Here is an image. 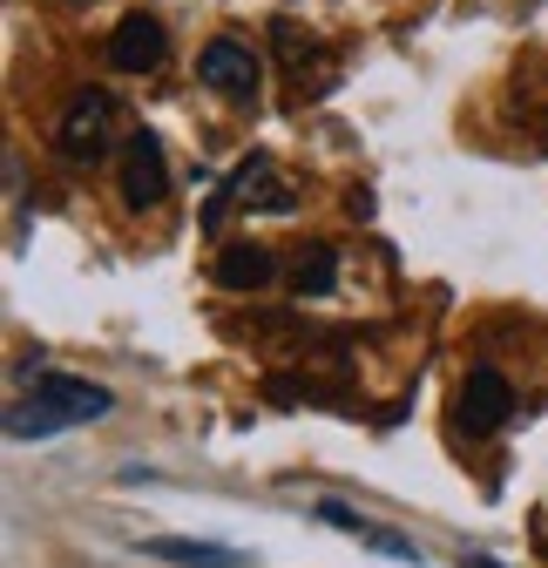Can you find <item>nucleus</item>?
Masks as SVG:
<instances>
[{"instance_id": "obj_3", "label": "nucleus", "mask_w": 548, "mask_h": 568, "mask_svg": "<svg viewBox=\"0 0 548 568\" xmlns=\"http://www.w3.org/2000/svg\"><path fill=\"white\" fill-rule=\"evenodd\" d=\"M231 210H271V217H292V210H298V190L271 170V156H244V163L217 183V196L203 203V231H224Z\"/></svg>"}, {"instance_id": "obj_6", "label": "nucleus", "mask_w": 548, "mask_h": 568, "mask_svg": "<svg viewBox=\"0 0 548 568\" xmlns=\"http://www.w3.org/2000/svg\"><path fill=\"white\" fill-rule=\"evenodd\" d=\"M508 419H515V386L495 366H474L460 379V426H467L474 440H488V434H501Z\"/></svg>"}, {"instance_id": "obj_8", "label": "nucleus", "mask_w": 548, "mask_h": 568, "mask_svg": "<svg viewBox=\"0 0 548 568\" xmlns=\"http://www.w3.org/2000/svg\"><path fill=\"white\" fill-rule=\"evenodd\" d=\"M325 528H338V535H353V541H366V548H379V555H393V561H414L420 568V548H414V535H393V528H373V521H359L346 501H318L312 508Z\"/></svg>"}, {"instance_id": "obj_10", "label": "nucleus", "mask_w": 548, "mask_h": 568, "mask_svg": "<svg viewBox=\"0 0 548 568\" xmlns=\"http://www.w3.org/2000/svg\"><path fill=\"white\" fill-rule=\"evenodd\" d=\"M150 561H176V568H244L237 548H217V541H190V535H156L143 541Z\"/></svg>"}, {"instance_id": "obj_13", "label": "nucleus", "mask_w": 548, "mask_h": 568, "mask_svg": "<svg viewBox=\"0 0 548 568\" xmlns=\"http://www.w3.org/2000/svg\"><path fill=\"white\" fill-rule=\"evenodd\" d=\"M75 8H82V0H75Z\"/></svg>"}, {"instance_id": "obj_9", "label": "nucleus", "mask_w": 548, "mask_h": 568, "mask_svg": "<svg viewBox=\"0 0 548 568\" xmlns=\"http://www.w3.org/2000/svg\"><path fill=\"white\" fill-rule=\"evenodd\" d=\"M271 277H278V257H271L264 244H224L217 251V284H224V292H264V284Z\"/></svg>"}, {"instance_id": "obj_12", "label": "nucleus", "mask_w": 548, "mask_h": 568, "mask_svg": "<svg viewBox=\"0 0 548 568\" xmlns=\"http://www.w3.org/2000/svg\"><path fill=\"white\" fill-rule=\"evenodd\" d=\"M460 568H501L495 555H481V548H474V555H460Z\"/></svg>"}, {"instance_id": "obj_11", "label": "nucleus", "mask_w": 548, "mask_h": 568, "mask_svg": "<svg viewBox=\"0 0 548 568\" xmlns=\"http://www.w3.org/2000/svg\"><path fill=\"white\" fill-rule=\"evenodd\" d=\"M292 284H298V298H332V284H338V251H332V244H312V251L298 257Z\"/></svg>"}, {"instance_id": "obj_5", "label": "nucleus", "mask_w": 548, "mask_h": 568, "mask_svg": "<svg viewBox=\"0 0 548 568\" xmlns=\"http://www.w3.org/2000/svg\"><path fill=\"white\" fill-rule=\"evenodd\" d=\"M122 210H135V217H150V210H163L170 196V156H163V135L156 129H129L122 135Z\"/></svg>"}, {"instance_id": "obj_7", "label": "nucleus", "mask_w": 548, "mask_h": 568, "mask_svg": "<svg viewBox=\"0 0 548 568\" xmlns=\"http://www.w3.org/2000/svg\"><path fill=\"white\" fill-rule=\"evenodd\" d=\"M170 54V28L156 14H122L115 34H109V68H122V75H150V68H163Z\"/></svg>"}, {"instance_id": "obj_2", "label": "nucleus", "mask_w": 548, "mask_h": 568, "mask_svg": "<svg viewBox=\"0 0 548 568\" xmlns=\"http://www.w3.org/2000/svg\"><path fill=\"white\" fill-rule=\"evenodd\" d=\"M115 135H122V102L109 89H75L68 109H61V122H54V150H61V163L95 170V163H109Z\"/></svg>"}, {"instance_id": "obj_4", "label": "nucleus", "mask_w": 548, "mask_h": 568, "mask_svg": "<svg viewBox=\"0 0 548 568\" xmlns=\"http://www.w3.org/2000/svg\"><path fill=\"white\" fill-rule=\"evenodd\" d=\"M196 82L211 95H224V102H237V109H251L264 95V54L251 41H237V34H217L196 54Z\"/></svg>"}, {"instance_id": "obj_1", "label": "nucleus", "mask_w": 548, "mask_h": 568, "mask_svg": "<svg viewBox=\"0 0 548 568\" xmlns=\"http://www.w3.org/2000/svg\"><path fill=\"white\" fill-rule=\"evenodd\" d=\"M115 413V393L82 379V373H34V386L14 393L8 406V440H54L75 426H102Z\"/></svg>"}]
</instances>
